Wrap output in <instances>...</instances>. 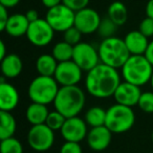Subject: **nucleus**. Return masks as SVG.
<instances>
[{
	"label": "nucleus",
	"instance_id": "79ce46f5",
	"mask_svg": "<svg viewBox=\"0 0 153 153\" xmlns=\"http://www.w3.org/2000/svg\"><path fill=\"white\" fill-rule=\"evenodd\" d=\"M151 140H152V143H153V131H152V133H151Z\"/></svg>",
	"mask_w": 153,
	"mask_h": 153
},
{
	"label": "nucleus",
	"instance_id": "6e6552de",
	"mask_svg": "<svg viewBox=\"0 0 153 153\" xmlns=\"http://www.w3.org/2000/svg\"><path fill=\"white\" fill-rule=\"evenodd\" d=\"M74 18L76 12L70 10L65 4H61L53 7L47 10L45 19L51 24L55 32L64 33L74 25Z\"/></svg>",
	"mask_w": 153,
	"mask_h": 153
},
{
	"label": "nucleus",
	"instance_id": "ddd939ff",
	"mask_svg": "<svg viewBox=\"0 0 153 153\" xmlns=\"http://www.w3.org/2000/svg\"><path fill=\"white\" fill-rule=\"evenodd\" d=\"M101 20L98 12L87 7L76 13L74 26L83 35H90L97 33Z\"/></svg>",
	"mask_w": 153,
	"mask_h": 153
},
{
	"label": "nucleus",
	"instance_id": "4468645a",
	"mask_svg": "<svg viewBox=\"0 0 153 153\" xmlns=\"http://www.w3.org/2000/svg\"><path fill=\"white\" fill-rule=\"evenodd\" d=\"M140 87L137 85H134L129 82H121L115 90L113 98L117 104L124 105V106L133 107L137 106L138 100L142 94Z\"/></svg>",
	"mask_w": 153,
	"mask_h": 153
},
{
	"label": "nucleus",
	"instance_id": "7c9ffc66",
	"mask_svg": "<svg viewBox=\"0 0 153 153\" xmlns=\"http://www.w3.org/2000/svg\"><path fill=\"white\" fill-rule=\"evenodd\" d=\"M90 0H62V3L74 12H79L88 7Z\"/></svg>",
	"mask_w": 153,
	"mask_h": 153
},
{
	"label": "nucleus",
	"instance_id": "4be33fe9",
	"mask_svg": "<svg viewBox=\"0 0 153 153\" xmlns=\"http://www.w3.org/2000/svg\"><path fill=\"white\" fill-rule=\"evenodd\" d=\"M17 129V122L10 111L0 110V138L5 140L14 136Z\"/></svg>",
	"mask_w": 153,
	"mask_h": 153
},
{
	"label": "nucleus",
	"instance_id": "72a5a7b5",
	"mask_svg": "<svg viewBox=\"0 0 153 153\" xmlns=\"http://www.w3.org/2000/svg\"><path fill=\"white\" fill-rule=\"evenodd\" d=\"M7 10L9 9L0 5V30H2V32H4L5 26H7V23L10 18L9 11Z\"/></svg>",
	"mask_w": 153,
	"mask_h": 153
},
{
	"label": "nucleus",
	"instance_id": "b1692460",
	"mask_svg": "<svg viewBox=\"0 0 153 153\" xmlns=\"http://www.w3.org/2000/svg\"><path fill=\"white\" fill-rule=\"evenodd\" d=\"M106 112L107 110H105L102 107H91L85 112L84 120L87 123V125L91 128L103 126L105 125V122H106Z\"/></svg>",
	"mask_w": 153,
	"mask_h": 153
},
{
	"label": "nucleus",
	"instance_id": "c9c22d12",
	"mask_svg": "<svg viewBox=\"0 0 153 153\" xmlns=\"http://www.w3.org/2000/svg\"><path fill=\"white\" fill-rule=\"evenodd\" d=\"M41 2H42V4L44 5L45 7H47V10H48L53 7H57V5L61 4L62 0H41Z\"/></svg>",
	"mask_w": 153,
	"mask_h": 153
},
{
	"label": "nucleus",
	"instance_id": "4c0bfd02",
	"mask_svg": "<svg viewBox=\"0 0 153 153\" xmlns=\"http://www.w3.org/2000/svg\"><path fill=\"white\" fill-rule=\"evenodd\" d=\"M145 57L148 59V61L153 65V40L149 42L148 48H147L146 53H145Z\"/></svg>",
	"mask_w": 153,
	"mask_h": 153
},
{
	"label": "nucleus",
	"instance_id": "473e14b6",
	"mask_svg": "<svg viewBox=\"0 0 153 153\" xmlns=\"http://www.w3.org/2000/svg\"><path fill=\"white\" fill-rule=\"evenodd\" d=\"M138 30L145 35L146 37L150 38L153 37V19L150 17H146L140 21L138 25Z\"/></svg>",
	"mask_w": 153,
	"mask_h": 153
},
{
	"label": "nucleus",
	"instance_id": "c756f323",
	"mask_svg": "<svg viewBox=\"0 0 153 153\" xmlns=\"http://www.w3.org/2000/svg\"><path fill=\"white\" fill-rule=\"evenodd\" d=\"M82 35L83 34L74 25L63 33V40L66 41L67 43H69L72 46H74V45L79 44L81 42Z\"/></svg>",
	"mask_w": 153,
	"mask_h": 153
},
{
	"label": "nucleus",
	"instance_id": "a211bd4d",
	"mask_svg": "<svg viewBox=\"0 0 153 153\" xmlns=\"http://www.w3.org/2000/svg\"><path fill=\"white\" fill-rule=\"evenodd\" d=\"M30 23L25 14H13L10 16L4 32L13 38H19L26 35Z\"/></svg>",
	"mask_w": 153,
	"mask_h": 153
},
{
	"label": "nucleus",
	"instance_id": "393cba45",
	"mask_svg": "<svg viewBox=\"0 0 153 153\" xmlns=\"http://www.w3.org/2000/svg\"><path fill=\"white\" fill-rule=\"evenodd\" d=\"M51 55L55 57V59L58 62H65L72 60V55H74V46L67 43L66 41H60L57 42L53 47Z\"/></svg>",
	"mask_w": 153,
	"mask_h": 153
},
{
	"label": "nucleus",
	"instance_id": "c85d7f7f",
	"mask_svg": "<svg viewBox=\"0 0 153 153\" xmlns=\"http://www.w3.org/2000/svg\"><path fill=\"white\" fill-rule=\"evenodd\" d=\"M137 106L143 112L149 113V114L153 113V90L142 92Z\"/></svg>",
	"mask_w": 153,
	"mask_h": 153
},
{
	"label": "nucleus",
	"instance_id": "a19ab883",
	"mask_svg": "<svg viewBox=\"0 0 153 153\" xmlns=\"http://www.w3.org/2000/svg\"><path fill=\"white\" fill-rule=\"evenodd\" d=\"M150 85H151L152 90H153V74H152V76H151V80H150Z\"/></svg>",
	"mask_w": 153,
	"mask_h": 153
},
{
	"label": "nucleus",
	"instance_id": "ea45409f",
	"mask_svg": "<svg viewBox=\"0 0 153 153\" xmlns=\"http://www.w3.org/2000/svg\"><path fill=\"white\" fill-rule=\"evenodd\" d=\"M7 55V46L3 41H0V60H2L5 56Z\"/></svg>",
	"mask_w": 153,
	"mask_h": 153
},
{
	"label": "nucleus",
	"instance_id": "423d86ee",
	"mask_svg": "<svg viewBox=\"0 0 153 153\" xmlns=\"http://www.w3.org/2000/svg\"><path fill=\"white\" fill-rule=\"evenodd\" d=\"M135 123V113L132 107L114 104L107 109L105 126L112 133L121 134L129 131Z\"/></svg>",
	"mask_w": 153,
	"mask_h": 153
},
{
	"label": "nucleus",
	"instance_id": "2f4dec72",
	"mask_svg": "<svg viewBox=\"0 0 153 153\" xmlns=\"http://www.w3.org/2000/svg\"><path fill=\"white\" fill-rule=\"evenodd\" d=\"M60 153H83V149L80 143L65 140L60 148Z\"/></svg>",
	"mask_w": 153,
	"mask_h": 153
},
{
	"label": "nucleus",
	"instance_id": "f257e3e1",
	"mask_svg": "<svg viewBox=\"0 0 153 153\" xmlns=\"http://www.w3.org/2000/svg\"><path fill=\"white\" fill-rule=\"evenodd\" d=\"M121 84V74L117 68L102 63L86 72V91L97 99L113 97L117 86Z\"/></svg>",
	"mask_w": 153,
	"mask_h": 153
},
{
	"label": "nucleus",
	"instance_id": "5701e85b",
	"mask_svg": "<svg viewBox=\"0 0 153 153\" xmlns=\"http://www.w3.org/2000/svg\"><path fill=\"white\" fill-rule=\"evenodd\" d=\"M107 16L117 25L121 26L128 20V10L122 1H113L107 10Z\"/></svg>",
	"mask_w": 153,
	"mask_h": 153
},
{
	"label": "nucleus",
	"instance_id": "20e7f679",
	"mask_svg": "<svg viewBox=\"0 0 153 153\" xmlns=\"http://www.w3.org/2000/svg\"><path fill=\"white\" fill-rule=\"evenodd\" d=\"M98 51L101 62L117 69L122 68L131 56L124 39L115 36L103 39L99 45Z\"/></svg>",
	"mask_w": 153,
	"mask_h": 153
},
{
	"label": "nucleus",
	"instance_id": "2eb2a0df",
	"mask_svg": "<svg viewBox=\"0 0 153 153\" xmlns=\"http://www.w3.org/2000/svg\"><path fill=\"white\" fill-rule=\"evenodd\" d=\"M112 140V132L105 125L94 127L88 131L86 142L91 150L101 152L106 150Z\"/></svg>",
	"mask_w": 153,
	"mask_h": 153
},
{
	"label": "nucleus",
	"instance_id": "0eeeda50",
	"mask_svg": "<svg viewBox=\"0 0 153 153\" xmlns=\"http://www.w3.org/2000/svg\"><path fill=\"white\" fill-rule=\"evenodd\" d=\"M28 146L36 152H45L53 146L55 131L46 124L33 125L27 133Z\"/></svg>",
	"mask_w": 153,
	"mask_h": 153
},
{
	"label": "nucleus",
	"instance_id": "39448f33",
	"mask_svg": "<svg viewBox=\"0 0 153 153\" xmlns=\"http://www.w3.org/2000/svg\"><path fill=\"white\" fill-rule=\"evenodd\" d=\"M59 89L60 85L53 76L39 74L28 85L27 94L33 103L48 105L53 103Z\"/></svg>",
	"mask_w": 153,
	"mask_h": 153
},
{
	"label": "nucleus",
	"instance_id": "cd10ccee",
	"mask_svg": "<svg viewBox=\"0 0 153 153\" xmlns=\"http://www.w3.org/2000/svg\"><path fill=\"white\" fill-rule=\"evenodd\" d=\"M65 121L66 117L61 112H59V111H57L55 109L53 111H49L45 124L51 129H53V131H60L62 129V127H63Z\"/></svg>",
	"mask_w": 153,
	"mask_h": 153
},
{
	"label": "nucleus",
	"instance_id": "dca6fc26",
	"mask_svg": "<svg viewBox=\"0 0 153 153\" xmlns=\"http://www.w3.org/2000/svg\"><path fill=\"white\" fill-rule=\"evenodd\" d=\"M19 92L9 82H0V110L13 111L19 104Z\"/></svg>",
	"mask_w": 153,
	"mask_h": 153
},
{
	"label": "nucleus",
	"instance_id": "6ab92c4d",
	"mask_svg": "<svg viewBox=\"0 0 153 153\" xmlns=\"http://www.w3.org/2000/svg\"><path fill=\"white\" fill-rule=\"evenodd\" d=\"M1 61V72L5 79H14L21 74L23 63L21 58L16 53H7Z\"/></svg>",
	"mask_w": 153,
	"mask_h": 153
},
{
	"label": "nucleus",
	"instance_id": "f8f14e48",
	"mask_svg": "<svg viewBox=\"0 0 153 153\" xmlns=\"http://www.w3.org/2000/svg\"><path fill=\"white\" fill-rule=\"evenodd\" d=\"M88 131L89 130H88L87 123L79 115L67 117L62 129L60 130L62 137L65 140L78 143H81L87 137Z\"/></svg>",
	"mask_w": 153,
	"mask_h": 153
},
{
	"label": "nucleus",
	"instance_id": "f704fd0d",
	"mask_svg": "<svg viewBox=\"0 0 153 153\" xmlns=\"http://www.w3.org/2000/svg\"><path fill=\"white\" fill-rule=\"evenodd\" d=\"M20 0H0V5L7 7V9H13L19 4Z\"/></svg>",
	"mask_w": 153,
	"mask_h": 153
},
{
	"label": "nucleus",
	"instance_id": "412c9836",
	"mask_svg": "<svg viewBox=\"0 0 153 153\" xmlns=\"http://www.w3.org/2000/svg\"><path fill=\"white\" fill-rule=\"evenodd\" d=\"M59 62L55 59L53 55L43 53L39 56L36 61V69L40 76H53L57 70Z\"/></svg>",
	"mask_w": 153,
	"mask_h": 153
},
{
	"label": "nucleus",
	"instance_id": "bb28decb",
	"mask_svg": "<svg viewBox=\"0 0 153 153\" xmlns=\"http://www.w3.org/2000/svg\"><path fill=\"white\" fill-rule=\"evenodd\" d=\"M0 152L1 153H23V146L19 140L12 137L1 140L0 143Z\"/></svg>",
	"mask_w": 153,
	"mask_h": 153
},
{
	"label": "nucleus",
	"instance_id": "f3484780",
	"mask_svg": "<svg viewBox=\"0 0 153 153\" xmlns=\"http://www.w3.org/2000/svg\"><path fill=\"white\" fill-rule=\"evenodd\" d=\"M130 55H145L149 45L148 37L140 30H131L124 38Z\"/></svg>",
	"mask_w": 153,
	"mask_h": 153
},
{
	"label": "nucleus",
	"instance_id": "aec40b11",
	"mask_svg": "<svg viewBox=\"0 0 153 153\" xmlns=\"http://www.w3.org/2000/svg\"><path fill=\"white\" fill-rule=\"evenodd\" d=\"M49 111L47 105L39 104V103H33L26 108L25 117L26 120L30 125H40L45 124Z\"/></svg>",
	"mask_w": 153,
	"mask_h": 153
},
{
	"label": "nucleus",
	"instance_id": "e433bc0d",
	"mask_svg": "<svg viewBox=\"0 0 153 153\" xmlns=\"http://www.w3.org/2000/svg\"><path fill=\"white\" fill-rule=\"evenodd\" d=\"M25 16H26V18H27L30 22H34V21H36V20L39 19L38 12H37L36 10H33V9L32 10H28V11L26 12Z\"/></svg>",
	"mask_w": 153,
	"mask_h": 153
},
{
	"label": "nucleus",
	"instance_id": "1a4fd4ad",
	"mask_svg": "<svg viewBox=\"0 0 153 153\" xmlns=\"http://www.w3.org/2000/svg\"><path fill=\"white\" fill-rule=\"evenodd\" d=\"M55 33L46 19L39 18L36 21L30 22L25 36L33 45L37 47H44L53 41Z\"/></svg>",
	"mask_w": 153,
	"mask_h": 153
},
{
	"label": "nucleus",
	"instance_id": "7ed1b4c3",
	"mask_svg": "<svg viewBox=\"0 0 153 153\" xmlns=\"http://www.w3.org/2000/svg\"><path fill=\"white\" fill-rule=\"evenodd\" d=\"M153 74V65L145 55H131L121 68V76L124 81L140 87L150 83Z\"/></svg>",
	"mask_w": 153,
	"mask_h": 153
},
{
	"label": "nucleus",
	"instance_id": "9d476101",
	"mask_svg": "<svg viewBox=\"0 0 153 153\" xmlns=\"http://www.w3.org/2000/svg\"><path fill=\"white\" fill-rule=\"evenodd\" d=\"M72 61L76 62L83 71H89L101 63L99 51L88 42H80L74 46Z\"/></svg>",
	"mask_w": 153,
	"mask_h": 153
},
{
	"label": "nucleus",
	"instance_id": "58836bf2",
	"mask_svg": "<svg viewBox=\"0 0 153 153\" xmlns=\"http://www.w3.org/2000/svg\"><path fill=\"white\" fill-rule=\"evenodd\" d=\"M146 16L153 19V0H148L146 4Z\"/></svg>",
	"mask_w": 153,
	"mask_h": 153
},
{
	"label": "nucleus",
	"instance_id": "9b49d317",
	"mask_svg": "<svg viewBox=\"0 0 153 153\" xmlns=\"http://www.w3.org/2000/svg\"><path fill=\"white\" fill-rule=\"evenodd\" d=\"M83 69L72 60L60 62L53 78L60 86L78 85L83 78Z\"/></svg>",
	"mask_w": 153,
	"mask_h": 153
},
{
	"label": "nucleus",
	"instance_id": "f03ea898",
	"mask_svg": "<svg viewBox=\"0 0 153 153\" xmlns=\"http://www.w3.org/2000/svg\"><path fill=\"white\" fill-rule=\"evenodd\" d=\"M86 103V96L84 90L78 85L60 86L53 106L64 117H72L79 115L83 111Z\"/></svg>",
	"mask_w": 153,
	"mask_h": 153
},
{
	"label": "nucleus",
	"instance_id": "a878e982",
	"mask_svg": "<svg viewBox=\"0 0 153 153\" xmlns=\"http://www.w3.org/2000/svg\"><path fill=\"white\" fill-rule=\"evenodd\" d=\"M117 27H119V25H117V24L107 16L106 18H103V19L101 20V23H100V25H99V28H98V30H97V33H98V35L102 39L110 38V37L115 36Z\"/></svg>",
	"mask_w": 153,
	"mask_h": 153
}]
</instances>
